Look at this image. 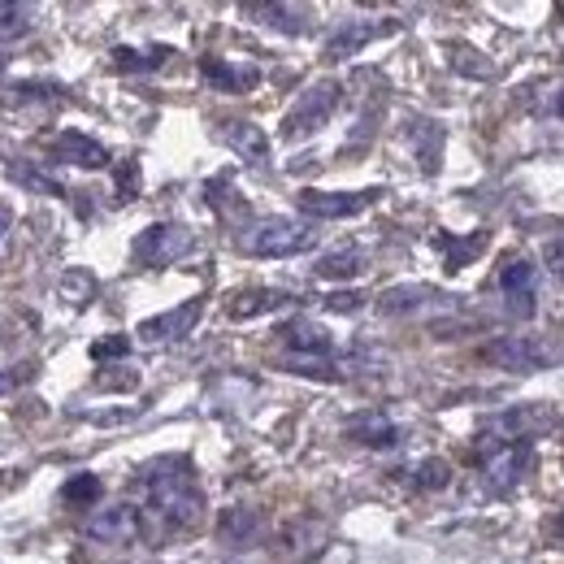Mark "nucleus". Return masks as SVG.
Wrapping results in <instances>:
<instances>
[{
  "label": "nucleus",
  "mask_w": 564,
  "mask_h": 564,
  "mask_svg": "<svg viewBox=\"0 0 564 564\" xmlns=\"http://www.w3.org/2000/svg\"><path fill=\"white\" fill-rule=\"evenodd\" d=\"M143 508H140V534L152 543L196 530L205 517V499L196 487V469L187 456H161L143 469Z\"/></svg>",
  "instance_id": "f257e3e1"
},
{
  "label": "nucleus",
  "mask_w": 564,
  "mask_h": 564,
  "mask_svg": "<svg viewBox=\"0 0 564 564\" xmlns=\"http://www.w3.org/2000/svg\"><path fill=\"white\" fill-rule=\"evenodd\" d=\"M556 404H517L508 413H495L478 425V438H474V456L487 460L491 452L508 447V443H534V434L543 430H556Z\"/></svg>",
  "instance_id": "f03ea898"
},
{
  "label": "nucleus",
  "mask_w": 564,
  "mask_h": 564,
  "mask_svg": "<svg viewBox=\"0 0 564 564\" xmlns=\"http://www.w3.org/2000/svg\"><path fill=\"white\" fill-rule=\"evenodd\" d=\"M478 356L508 373H543L556 365V344H543L534 335H499Z\"/></svg>",
  "instance_id": "7ed1b4c3"
},
{
  "label": "nucleus",
  "mask_w": 564,
  "mask_h": 564,
  "mask_svg": "<svg viewBox=\"0 0 564 564\" xmlns=\"http://www.w3.org/2000/svg\"><path fill=\"white\" fill-rule=\"evenodd\" d=\"M317 243V235L308 226H300L295 217H265L243 235V248L252 257H300Z\"/></svg>",
  "instance_id": "20e7f679"
},
{
  "label": "nucleus",
  "mask_w": 564,
  "mask_h": 564,
  "mask_svg": "<svg viewBox=\"0 0 564 564\" xmlns=\"http://www.w3.org/2000/svg\"><path fill=\"white\" fill-rule=\"evenodd\" d=\"M339 100H344V87H339L335 78H322V83H313V87L300 96V105L286 113V127H282V135H286V140H300V135H317V131H322V127L335 118Z\"/></svg>",
  "instance_id": "39448f33"
},
{
  "label": "nucleus",
  "mask_w": 564,
  "mask_h": 564,
  "mask_svg": "<svg viewBox=\"0 0 564 564\" xmlns=\"http://www.w3.org/2000/svg\"><path fill=\"white\" fill-rule=\"evenodd\" d=\"M131 252H135V261L148 265V270H156V265H174L178 257L192 252V230L178 226V221H156V226H148L140 239H135Z\"/></svg>",
  "instance_id": "423d86ee"
},
{
  "label": "nucleus",
  "mask_w": 564,
  "mask_h": 564,
  "mask_svg": "<svg viewBox=\"0 0 564 564\" xmlns=\"http://www.w3.org/2000/svg\"><path fill=\"white\" fill-rule=\"evenodd\" d=\"M382 196H387L382 187H369V192H300L295 205L308 217H356Z\"/></svg>",
  "instance_id": "0eeeda50"
},
{
  "label": "nucleus",
  "mask_w": 564,
  "mask_h": 564,
  "mask_svg": "<svg viewBox=\"0 0 564 564\" xmlns=\"http://www.w3.org/2000/svg\"><path fill=\"white\" fill-rule=\"evenodd\" d=\"M200 317H205V300H187V304H178L161 317H148L135 335L143 344H174V339H187L200 326Z\"/></svg>",
  "instance_id": "6e6552de"
},
{
  "label": "nucleus",
  "mask_w": 564,
  "mask_h": 564,
  "mask_svg": "<svg viewBox=\"0 0 564 564\" xmlns=\"http://www.w3.org/2000/svg\"><path fill=\"white\" fill-rule=\"evenodd\" d=\"M87 539L96 543H109V547H127L140 539V508L135 503H113V508H100L87 525Z\"/></svg>",
  "instance_id": "1a4fd4ad"
},
{
  "label": "nucleus",
  "mask_w": 564,
  "mask_h": 564,
  "mask_svg": "<svg viewBox=\"0 0 564 564\" xmlns=\"http://www.w3.org/2000/svg\"><path fill=\"white\" fill-rule=\"evenodd\" d=\"M48 156L53 161H66V165H78V170H105L109 165V148L96 143L91 135H78V131H57L44 140Z\"/></svg>",
  "instance_id": "9d476101"
},
{
  "label": "nucleus",
  "mask_w": 564,
  "mask_h": 564,
  "mask_svg": "<svg viewBox=\"0 0 564 564\" xmlns=\"http://www.w3.org/2000/svg\"><path fill=\"white\" fill-rule=\"evenodd\" d=\"M482 465H487V478H491L495 491H512L525 478V469L534 465V443H508V447L491 452Z\"/></svg>",
  "instance_id": "9b49d317"
},
{
  "label": "nucleus",
  "mask_w": 564,
  "mask_h": 564,
  "mask_svg": "<svg viewBox=\"0 0 564 564\" xmlns=\"http://www.w3.org/2000/svg\"><path fill=\"white\" fill-rule=\"evenodd\" d=\"M286 304H295L291 291L282 286H252V291H239L226 300V317L230 322H248V317H261V313H279Z\"/></svg>",
  "instance_id": "f8f14e48"
},
{
  "label": "nucleus",
  "mask_w": 564,
  "mask_h": 564,
  "mask_svg": "<svg viewBox=\"0 0 564 564\" xmlns=\"http://www.w3.org/2000/svg\"><path fill=\"white\" fill-rule=\"evenodd\" d=\"M391 31H400V22L395 18H382V22H352V26H344L339 35H330V44H326V57L330 62H344V57H352V53H360L365 44H373L378 35H391Z\"/></svg>",
  "instance_id": "ddd939ff"
},
{
  "label": "nucleus",
  "mask_w": 564,
  "mask_h": 564,
  "mask_svg": "<svg viewBox=\"0 0 564 564\" xmlns=\"http://www.w3.org/2000/svg\"><path fill=\"white\" fill-rule=\"evenodd\" d=\"M348 438L360 443V447H373V452H387V447H395L404 434H400V425L391 422V417H382V413H360L348 422Z\"/></svg>",
  "instance_id": "4468645a"
},
{
  "label": "nucleus",
  "mask_w": 564,
  "mask_h": 564,
  "mask_svg": "<svg viewBox=\"0 0 564 564\" xmlns=\"http://www.w3.org/2000/svg\"><path fill=\"white\" fill-rule=\"evenodd\" d=\"M503 295L512 300V313L517 317H530L534 313V282H539V270L530 261H508L503 265Z\"/></svg>",
  "instance_id": "2eb2a0df"
},
{
  "label": "nucleus",
  "mask_w": 564,
  "mask_h": 564,
  "mask_svg": "<svg viewBox=\"0 0 564 564\" xmlns=\"http://www.w3.org/2000/svg\"><path fill=\"white\" fill-rule=\"evenodd\" d=\"M221 140L230 143L243 161H252V165H270V140H265V131H261V127H252V122L235 118V122H221Z\"/></svg>",
  "instance_id": "dca6fc26"
},
{
  "label": "nucleus",
  "mask_w": 564,
  "mask_h": 564,
  "mask_svg": "<svg viewBox=\"0 0 564 564\" xmlns=\"http://www.w3.org/2000/svg\"><path fill=\"white\" fill-rule=\"evenodd\" d=\"M205 83H209L213 91H230V96H239V91H252L257 83H261V70L257 66H230V62H221V57H209L205 66Z\"/></svg>",
  "instance_id": "f3484780"
},
{
  "label": "nucleus",
  "mask_w": 564,
  "mask_h": 564,
  "mask_svg": "<svg viewBox=\"0 0 564 564\" xmlns=\"http://www.w3.org/2000/svg\"><path fill=\"white\" fill-rule=\"evenodd\" d=\"M279 335H282V344H286L291 352H300V356H326L330 348H335V339H330V335H326L317 322H308V317L286 322Z\"/></svg>",
  "instance_id": "a211bd4d"
},
{
  "label": "nucleus",
  "mask_w": 564,
  "mask_h": 564,
  "mask_svg": "<svg viewBox=\"0 0 564 564\" xmlns=\"http://www.w3.org/2000/svg\"><path fill=\"white\" fill-rule=\"evenodd\" d=\"M243 13L248 18H265L282 35H300L308 26V9L304 4H279V0H270V4H243Z\"/></svg>",
  "instance_id": "6ab92c4d"
},
{
  "label": "nucleus",
  "mask_w": 564,
  "mask_h": 564,
  "mask_svg": "<svg viewBox=\"0 0 564 564\" xmlns=\"http://www.w3.org/2000/svg\"><path fill=\"white\" fill-rule=\"evenodd\" d=\"M434 248L443 252V265L456 274V270H465L482 248H487V235L478 230V235H465V239H456V235H447V230H438L434 235Z\"/></svg>",
  "instance_id": "aec40b11"
},
{
  "label": "nucleus",
  "mask_w": 564,
  "mask_h": 564,
  "mask_svg": "<svg viewBox=\"0 0 564 564\" xmlns=\"http://www.w3.org/2000/svg\"><path fill=\"white\" fill-rule=\"evenodd\" d=\"M217 530H221V543H226V547H248V543H257V534H261V517H257L252 508H230Z\"/></svg>",
  "instance_id": "412c9836"
},
{
  "label": "nucleus",
  "mask_w": 564,
  "mask_h": 564,
  "mask_svg": "<svg viewBox=\"0 0 564 564\" xmlns=\"http://www.w3.org/2000/svg\"><path fill=\"white\" fill-rule=\"evenodd\" d=\"M9 178L18 183V187H26V192H35V196H66V187H62V178H53V174H44L35 161H13L9 165Z\"/></svg>",
  "instance_id": "4be33fe9"
},
{
  "label": "nucleus",
  "mask_w": 564,
  "mask_h": 564,
  "mask_svg": "<svg viewBox=\"0 0 564 564\" xmlns=\"http://www.w3.org/2000/svg\"><path fill=\"white\" fill-rule=\"evenodd\" d=\"M365 265H369V261H365V252H360V248H339V252H326V257L317 261V279H326V282L356 279Z\"/></svg>",
  "instance_id": "5701e85b"
},
{
  "label": "nucleus",
  "mask_w": 564,
  "mask_h": 564,
  "mask_svg": "<svg viewBox=\"0 0 564 564\" xmlns=\"http://www.w3.org/2000/svg\"><path fill=\"white\" fill-rule=\"evenodd\" d=\"M174 53L170 48H113V66L122 74H152V70H161L165 62H170Z\"/></svg>",
  "instance_id": "b1692460"
},
{
  "label": "nucleus",
  "mask_w": 564,
  "mask_h": 564,
  "mask_svg": "<svg viewBox=\"0 0 564 564\" xmlns=\"http://www.w3.org/2000/svg\"><path fill=\"white\" fill-rule=\"evenodd\" d=\"M434 300V291L430 286H391V291H382V300H378V308L382 313H417Z\"/></svg>",
  "instance_id": "393cba45"
},
{
  "label": "nucleus",
  "mask_w": 564,
  "mask_h": 564,
  "mask_svg": "<svg viewBox=\"0 0 564 564\" xmlns=\"http://www.w3.org/2000/svg\"><path fill=\"white\" fill-rule=\"evenodd\" d=\"M31 31V4H13V0H0V44L9 40H22Z\"/></svg>",
  "instance_id": "a878e982"
},
{
  "label": "nucleus",
  "mask_w": 564,
  "mask_h": 564,
  "mask_svg": "<svg viewBox=\"0 0 564 564\" xmlns=\"http://www.w3.org/2000/svg\"><path fill=\"white\" fill-rule=\"evenodd\" d=\"M100 478H91V474H78V478H70L66 487H62V499L70 503V508H91L96 499H100Z\"/></svg>",
  "instance_id": "bb28decb"
},
{
  "label": "nucleus",
  "mask_w": 564,
  "mask_h": 564,
  "mask_svg": "<svg viewBox=\"0 0 564 564\" xmlns=\"http://www.w3.org/2000/svg\"><path fill=\"white\" fill-rule=\"evenodd\" d=\"M9 105H31V100H62V87L57 83H18L4 91Z\"/></svg>",
  "instance_id": "cd10ccee"
},
{
  "label": "nucleus",
  "mask_w": 564,
  "mask_h": 564,
  "mask_svg": "<svg viewBox=\"0 0 564 564\" xmlns=\"http://www.w3.org/2000/svg\"><path fill=\"white\" fill-rule=\"evenodd\" d=\"M422 491H443L447 482H452V469H447V460H438V456H430L417 465V478H413Z\"/></svg>",
  "instance_id": "c85d7f7f"
},
{
  "label": "nucleus",
  "mask_w": 564,
  "mask_h": 564,
  "mask_svg": "<svg viewBox=\"0 0 564 564\" xmlns=\"http://www.w3.org/2000/svg\"><path fill=\"white\" fill-rule=\"evenodd\" d=\"M62 295L78 308V304H87V300L96 295V279H91L87 270H70V274L62 279Z\"/></svg>",
  "instance_id": "c756f323"
},
{
  "label": "nucleus",
  "mask_w": 564,
  "mask_h": 564,
  "mask_svg": "<svg viewBox=\"0 0 564 564\" xmlns=\"http://www.w3.org/2000/svg\"><path fill=\"white\" fill-rule=\"evenodd\" d=\"M131 356V339L127 335H109V339H100V344H91V360H127Z\"/></svg>",
  "instance_id": "7c9ffc66"
},
{
  "label": "nucleus",
  "mask_w": 564,
  "mask_h": 564,
  "mask_svg": "<svg viewBox=\"0 0 564 564\" xmlns=\"http://www.w3.org/2000/svg\"><path fill=\"white\" fill-rule=\"evenodd\" d=\"M140 161H127V165H118V192H122V200H140Z\"/></svg>",
  "instance_id": "2f4dec72"
},
{
  "label": "nucleus",
  "mask_w": 564,
  "mask_h": 564,
  "mask_svg": "<svg viewBox=\"0 0 564 564\" xmlns=\"http://www.w3.org/2000/svg\"><path fill=\"white\" fill-rule=\"evenodd\" d=\"M96 387L100 391H127V387H140V373L127 369V373H96Z\"/></svg>",
  "instance_id": "473e14b6"
},
{
  "label": "nucleus",
  "mask_w": 564,
  "mask_h": 564,
  "mask_svg": "<svg viewBox=\"0 0 564 564\" xmlns=\"http://www.w3.org/2000/svg\"><path fill=\"white\" fill-rule=\"evenodd\" d=\"M31 378H35V365H9V369L0 373V395L13 391V387H22V382H31Z\"/></svg>",
  "instance_id": "72a5a7b5"
},
{
  "label": "nucleus",
  "mask_w": 564,
  "mask_h": 564,
  "mask_svg": "<svg viewBox=\"0 0 564 564\" xmlns=\"http://www.w3.org/2000/svg\"><path fill=\"white\" fill-rule=\"evenodd\" d=\"M365 295H356V291H335L330 300H326V308H339V313H352L356 304H360Z\"/></svg>",
  "instance_id": "f704fd0d"
},
{
  "label": "nucleus",
  "mask_w": 564,
  "mask_h": 564,
  "mask_svg": "<svg viewBox=\"0 0 564 564\" xmlns=\"http://www.w3.org/2000/svg\"><path fill=\"white\" fill-rule=\"evenodd\" d=\"M9 230H13V213H9L4 205H0V239H4Z\"/></svg>",
  "instance_id": "c9c22d12"
},
{
  "label": "nucleus",
  "mask_w": 564,
  "mask_h": 564,
  "mask_svg": "<svg viewBox=\"0 0 564 564\" xmlns=\"http://www.w3.org/2000/svg\"><path fill=\"white\" fill-rule=\"evenodd\" d=\"M4 62H9V57H4V53H0V70H4Z\"/></svg>",
  "instance_id": "e433bc0d"
}]
</instances>
